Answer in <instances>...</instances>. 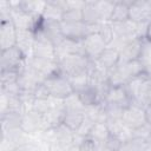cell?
Here are the masks:
<instances>
[{"label": "cell", "instance_id": "1", "mask_svg": "<svg viewBox=\"0 0 151 151\" xmlns=\"http://www.w3.org/2000/svg\"><path fill=\"white\" fill-rule=\"evenodd\" d=\"M44 84L50 93V97L55 98V99L64 100L74 93L68 78L65 77L64 74H61L60 72L46 78Z\"/></svg>", "mask_w": 151, "mask_h": 151}, {"label": "cell", "instance_id": "2", "mask_svg": "<svg viewBox=\"0 0 151 151\" xmlns=\"http://www.w3.org/2000/svg\"><path fill=\"white\" fill-rule=\"evenodd\" d=\"M91 60L85 55H72L67 57L60 61H58L59 65V72L64 74L65 77L70 78L84 72H87L91 66Z\"/></svg>", "mask_w": 151, "mask_h": 151}, {"label": "cell", "instance_id": "3", "mask_svg": "<svg viewBox=\"0 0 151 151\" xmlns=\"http://www.w3.org/2000/svg\"><path fill=\"white\" fill-rule=\"evenodd\" d=\"M34 38H35V41H34L31 55L37 57V58H41V59L57 61L55 46L45 37V34L40 29H37L34 32Z\"/></svg>", "mask_w": 151, "mask_h": 151}, {"label": "cell", "instance_id": "4", "mask_svg": "<svg viewBox=\"0 0 151 151\" xmlns=\"http://www.w3.org/2000/svg\"><path fill=\"white\" fill-rule=\"evenodd\" d=\"M26 57L15 46L6 51H1V71H18L22 72L25 68Z\"/></svg>", "mask_w": 151, "mask_h": 151}, {"label": "cell", "instance_id": "5", "mask_svg": "<svg viewBox=\"0 0 151 151\" xmlns=\"http://www.w3.org/2000/svg\"><path fill=\"white\" fill-rule=\"evenodd\" d=\"M122 122L132 131L137 130L138 127L146 124L145 117V107L134 103H131L127 107L124 109Z\"/></svg>", "mask_w": 151, "mask_h": 151}, {"label": "cell", "instance_id": "6", "mask_svg": "<svg viewBox=\"0 0 151 151\" xmlns=\"http://www.w3.org/2000/svg\"><path fill=\"white\" fill-rule=\"evenodd\" d=\"M83 46H84L85 55L91 61H96L100 57V54L107 48V44L98 32H93L88 34L83 40Z\"/></svg>", "mask_w": 151, "mask_h": 151}, {"label": "cell", "instance_id": "7", "mask_svg": "<svg viewBox=\"0 0 151 151\" xmlns=\"http://www.w3.org/2000/svg\"><path fill=\"white\" fill-rule=\"evenodd\" d=\"M26 65L45 79L55 73H59V65L55 60H47L29 55V58L26 59Z\"/></svg>", "mask_w": 151, "mask_h": 151}, {"label": "cell", "instance_id": "8", "mask_svg": "<svg viewBox=\"0 0 151 151\" xmlns=\"http://www.w3.org/2000/svg\"><path fill=\"white\" fill-rule=\"evenodd\" d=\"M37 29H40L45 37L55 46L58 47L66 38L63 33V28H61V21H53V20H45L42 18L39 27ZM35 29V31H37ZM34 31V32H35Z\"/></svg>", "mask_w": 151, "mask_h": 151}, {"label": "cell", "instance_id": "9", "mask_svg": "<svg viewBox=\"0 0 151 151\" xmlns=\"http://www.w3.org/2000/svg\"><path fill=\"white\" fill-rule=\"evenodd\" d=\"M131 103H132L131 98H130L129 92L125 86H110V88L107 90V92L105 94L103 104L125 109Z\"/></svg>", "mask_w": 151, "mask_h": 151}, {"label": "cell", "instance_id": "10", "mask_svg": "<svg viewBox=\"0 0 151 151\" xmlns=\"http://www.w3.org/2000/svg\"><path fill=\"white\" fill-rule=\"evenodd\" d=\"M129 19L136 24H149L151 21V1L130 2Z\"/></svg>", "mask_w": 151, "mask_h": 151}, {"label": "cell", "instance_id": "11", "mask_svg": "<svg viewBox=\"0 0 151 151\" xmlns=\"http://www.w3.org/2000/svg\"><path fill=\"white\" fill-rule=\"evenodd\" d=\"M0 46L1 51L17 46V28L12 20H4L0 25Z\"/></svg>", "mask_w": 151, "mask_h": 151}, {"label": "cell", "instance_id": "12", "mask_svg": "<svg viewBox=\"0 0 151 151\" xmlns=\"http://www.w3.org/2000/svg\"><path fill=\"white\" fill-rule=\"evenodd\" d=\"M144 39H133L129 41L120 51H119V64L129 63L132 60H138L142 52Z\"/></svg>", "mask_w": 151, "mask_h": 151}, {"label": "cell", "instance_id": "13", "mask_svg": "<svg viewBox=\"0 0 151 151\" xmlns=\"http://www.w3.org/2000/svg\"><path fill=\"white\" fill-rule=\"evenodd\" d=\"M101 70L105 72H110L114 67L119 65V51L113 47H109L100 54V57L94 61Z\"/></svg>", "mask_w": 151, "mask_h": 151}, {"label": "cell", "instance_id": "14", "mask_svg": "<svg viewBox=\"0 0 151 151\" xmlns=\"http://www.w3.org/2000/svg\"><path fill=\"white\" fill-rule=\"evenodd\" d=\"M34 41H35L34 32L25 31V29H17V47L25 54L26 58L28 53L29 54L32 53Z\"/></svg>", "mask_w": 151, "mask_h": 151}, {"label": "cell", "instance_id": "15", "mask_svg": "<svg viewBox=\"0 0 151 151\" xmlns=\"http://www.w3.org/2000/svg\"><path fill=\"white\" fill-rule=\"evenodd\" d=\"M83 21L88 25H99L103 22L100 12L97 7L96 1H85V5L81 9Z\"/></svg>", "mask_w": 151, "mask_h": 151}, {"label": "cell", "instance_id": "16", "mask_svg": "<svg viewBox=\"0 0 151 151\" xmlns=\"http://www.w3.org/2000/svg\"><path fill=\"white\" fill-rule=\"evenodd\" d=\"M85 119V114L83 110H67L65 109V116H64V122L63 124L67 126L70 130L76 132L80 125L83 124Z\"/></svg>", "mask_w": 151, "mask_h": 151}, {"label": "cell", "instance_id": "17", "mask_svg": "<svg viewBox=\"0 0 151 151\" xmlns=\"http://www.w3.org/2000/svg\"><path fill=\"white\" fill-rule=\"evenodd\" d=\"M109 136L110 131L106 123H96L88 133V138H91L99 147L105 145Z\"/></svg>", "mask_w": 151, "mask_h": 151}, {"label": "cell", "instance_id": "18", "mask_svg": "<svg viewBox=\"0 0 151 151\" xmlns=\"http://www.w3.org/2000/svg\"><path fill=\"white\" fill-rule=\"evenodd\" d=\"M129 6H130V2L116 1L111 18H110V22H123L129 20Z\"/></svg>", "mask_w": 151, "mask_h": 151}, {"label": "cell", "instance_id": "19", "mask_svg": "<svg viewBox=\"0 0 151 151\" xmlns=\"http://www.w3.org/2000/svg\"><path fill=\"white\" fill-rule=\"evenodd\" d=\"M138 60L142 63L144 67V72L151 78V41L146 39L143 40L142 52H140V57Z\"/></svg>", "mask_w": 151, "mask_h": 151}, {"label": "cell", "instance_id": "20", "mask_svg": "<svg viewBox=\"0 0 151 151\" xmlns=\"http://www.w3.org/2000/svg\"><path fill=\"white\" fill-rule=\"evenodd\" d=\"M68 80H70V84H71L72 90H73L74 93L80 92L81 90H84L85 87H87L91 84L88 71L84 72V73H80V74H77V76H73V77H70Z\"/></svg>", "mask_w": 151, "mask_h": 151}, {"label": "cell", "instance_id": "21", "mask_svg": "<svg viewBox=\"0 0 151 151\" xmlns=\"http://www.w3.org/2000/svg\"><path fill=\"white\" fill-rule=\"evenodd\" d=\"M147 142L140 139V138H131L123 143L119 151H145Z\"/></svg>", "mask_w": 151, "mask_h": 151}, {"label": "cell", "instance_id": "22", "mask_svg": "<svg viewBox=\"0 0 151 151\" xmlns=\"http://www.w3.org/2000/svg\"><path fill=\"white\" fill-rule=\"evenodd\" d=\"M83 8H68L64 12L63 22H77L83 21Z\"/></svg>", "mask_w": 151, "mask_h": 151}, {"label": "cell", "instance_id": "23", "mask_svg": "<svg viewBox=\"0 0 151 151\" xmlns=\"http://www.w3.org/2000/svg\"><path fill=\"white\" fill-rule=\"evenodd\" d=\"M122 145H123V142L118 137H116V136L110 133V136H109V138H107V140H106L104 146H106L107 149H110L112 151H119Z\"/></svg>", "mask_w": 151, "mask_h": 151}, {"label": "cell", "instance_id": "24", "mask_svg": "<svg viewBox=\"0 0 151 151\" xmlns=\"http://www.w3.org/2000/svg\"><path fill=\"white\" fill-rule=\"evenodd\" d=\"M78 146H79V151H99V146L88 137L85 138Z\"/></svg>", "mask_w": 151, "mask_h": 151}, {"label": "cell", "instance_id": "25", "mask_svg": "<svg viewBox=\"0 0 151 151\" xmlns=\"http://www.w3.org/2000/svg\"><path fill=\"white\" fill-rule=\"evenodd\" d=\"M145 117H146V123L151 125V104L145 106Z\"/></svg>", "mask_w": 151, "mask_h": 151}, {"label": "cell", "instance_id": "26", "mask_svg": "<svg viewBox=\"0 0 151 151\" xmlns=\"http://www.w3.org/2000/svg\"><path fill=\"white\" fill-rule=\"evenodd\" d=\"M145 39L151 41V21L147 24V28H146V35H145Z\"/></svg>", "mask_w": 151, "mask_h": 151}]
</instances>
